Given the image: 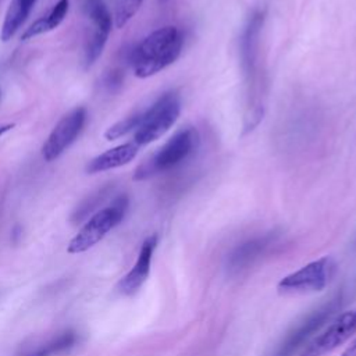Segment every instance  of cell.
Instances as JSON below:
<instances>
[{"label":"cell","mask_w":356,"mask_h":356,"mask_svg":"<svg viewBox=\"0 0 356 356\" xmlns=\"http://www.w3.org/2000/svg\"><path fill=\"white\" fill-rule=\"evenodd\" d=\"M82 3H83L85 10H86V11H89V10H90V8H93L96 4L103 3V1H102V0H82Z\"/></svg>","instance_id":"cell-21"},{"label":"cell","mask_w":356,"mask_h":356,"mask_svg":"<svg viewBox=\"0 0 356 356\" xmlns=\"http://www.w3.org/2000/svg\"><path fill=\"white\" fill-rule=\"evenodd\" d=\"M104 195H106V189H100L97 193L90 195V197L86 199V200L76 209V211H75L74 216H72V220H74V221H81L85 216H88V214L96 207V204H97L99 202H102V199L104 197Z\"/></svg>","instance_id":"cell-19"},{"label":"cell","mask_w":356,"mask_h":356,"mask_svg":"<svg viewBox=\"0 0 356 356\" xmlns=\"http://www.w3.org/2000/svg\"><path fill=\"white\" fill-rule=\"evenodd\" d=\"M88 14L90 18V32L86 38L83 49V63L86 68L102 56L113 25L111 14L104 3L96 4L88 11Z\"/></svg>","instance_id":"cell-10"},{"label":"cell","mask_w":356,"mask_h":356,"mask_svg":"<svg viewBox=\"0 0 356 356\" xmlns=\"http://www.w3.org/2000/svg\"><path fill=\"white\" fill-rule=\"evenodd\" d=\"M182 32L172 25L159 28L147 35L132 51L131 63L138 78H149L171 65L181 54Z\"/></svg>","instance_id":"cell-1"},{"label":"cell","mask_w":356,"mask_h":356,"mask_svg":"<svg viewBox=\"0 0 356 356\" xmlns=\"http://www.w3.org/2000/svg\"><path fill=\"white\" fill-rule=\"evenodd\" d=\"M181 97L178 92L163 93L147 110L142 111V120L135 131L134 142L138 146L147 145L163 136L178 120Z\"/></svg>","instance_id":"cell-3"},{"label":"cell","mask_w":356,"mask_h":356,"mask_svg":"<svg viewBox=\"0 0 356 356\" xmlns=\"http://www.w3.org/2000/svg\"><path fill=\"white\" fill-rule=\"evenodd\" d=\"M264 17H266L264 10L261 8L254 10L248 18L241 36V43H239L241 65L249 85L254 79V74H256L257 57H259V42H260L261 28L264 24Z\"/></svg>","instance_id":"cell-9"},{"label":"cell","mask_w":356,"mask_h":356,"mask_svg":"<svg viewBox=\"0 0 356 356\" xmlns=\"http://www.w3.org/2000/svg\"><path fill=\"white\" fill-rule=\"evenodd\" d=\"M143 0H118L115 6L114 24L117 28H124L128 21L138 13Z\"/></svg>","instance_id":"cell-18"},{"label":"cell","mask_w":356,"mask_h":356,"mask_svg":"<svg viewBox=\"0 0 356 356\" xmlns=\"http://www.w3.org/2000/svg\"><path fill=\"white\" fill-rule=\"evenodd\" d=\"M331 261L328 257H321L307 263L298 271L285 275L277 285L282 293L321 291L330 280Z\"/></svg>","instance_id":"cell-8"},{"label":"cell","mask_w":356,"mask_h":356,"mask_svg":"<svg viewBox=\"0 0 356 356\" xmlns=\"http://www.w3.org/2000/svg\"><path fill=\"white\" fill-rule=\"evenodd\" d=\"M140 120H142V111L140 113H135V114H132V115H129V117H127V118L113 124L110 128H107V131L104 132V138L107 140H114V139H118V138L127 135L128 132H131L134 129L136 131Z\"/></svg>","instance_id":"cell-17"},{"label":"cell","mask_w":356,"mask_h":356,"mask_svg":"<svg viewBox=\"0 0 356 356\" xmlns=\"http://www.w3.org/2000/svg\"><path fill=\"white\" fill-rule=\"evenodd\" d=\"M356 332V309L346 310L332 320L328 327L317 334L310 342L305 345L299 356H323L345 341H348Z\"/></svg>","instance_id":"cell-6"},{"label":"cell","mask_w":356,"mask_h":356,"mask_svg":"<svg viewBox=\"0 0 356 356\" xmlns=\"http://www.w3.org/2000/svg\"><path fill=\"white\" fill-rule=\"evenodd\" d=\"M36 0H11L0 32V39L8 42L31 14Z\"/></svg>","instance_id":"cell-15"},{"label":"cell","mask_w":356,"mask_h":356,"mask_svg":"<svg viewBox=\"0 0 356 356\" xmlns=\"http://www.w3.org/2000/svg\"><path fill=\"white\" fill-rule=\"evenodd\" d=\"M342 292H337L331 299L313 310L296 327H293L270 356H293V353L300 346H305L306 341L314 332H317L325 324V321L342 306Z\"/></svg>","instance_id":"cell-5"},{"label":"cell","mask_w":356,"mask_h":356,"mask_svg":"<svg viewBox=\"0 0 356 356\" xmlns=\"http://www.w3.org/2000/svg\"><path fill=\"white\" fill-rule=\"evenodd\" d=\"M68 8H70V0H58L46 15L36 19L33 24H31L24 31L21 39L28 40L38 35H42V33L56 29L64 21V18L68 13Z\"/></svg>","instance_id":"cell-14"},{"label":"cell","mask_w":356,"mask_h":356,"mask_svg":"<svg viewBox=\"0 0 356 356\" xmlns=\"http://www.w3.org/2000/svg\"><path fill=\"white\" fill-rule=\"evenodd\" d=\"M199 142L200 136L196 128L186 127L178 131L150 159L135 170L134 179L143 181L181 165L196 152Z\"/></svg>","instance_id":"cell-2"},{"label":"cell","mask_w":356,"mask_h":356,"mask_svg":"<svg viewBox=\"0 0 356 356\" xmlns=\"http://www.w3.org/2000/svg\"><path fill=\"white\" fill-rule=\"evenodd\" d=\"M86 115L85 107H75L56 124L42 146V157L46 161L56 160L71 146L81 134Z\"/></svg>","instance_id":"cell-7"},{"label":"cell","mask_w":356,"mask_h":356,"mask_svg":"<svg viewBox=\"0 0 356 356\" xmlns=\"http://www.w3.org/2000/svg\"><path fill=\"white\" fill-rule=\"evenodd\" d=\"M157 241H159V238L156 234L147 236L143 241L134 267L118 282L117 288L122 295H134L147 280L149 273H150L153 253L157 246Z\"/></svg>","instance_id":"cell-11"},{"label":"cell","mask_w":356,"mask_h":356,"mask_svg":"<svg viewBox=\"0 0 356 356\" xmlns=\"http://www.w3.org/2000/svg\"><path fill=\"white\" fill-rule=\"evenodd\" d=\"M75 339H76L75 334L72 331H67V332H63L61 335H58L57 338H54L53 341H50L49 343H46L44 346H40L35 350L21 355V356H51L54 353H60V352L71 348L74 345Z\"/></svg>","instance_id":"cell-16"},{"label":"cell","mask_w":356,"mask_h":356,"mask_svg":"<svg viewBox=\"0 0 356 356\" xmlns=\"http://www.w3.org/2000/svg\"><path fill=\"white\" fill-rule=\"evenodd\" d=\"M341 356H356V339L342 352Z\"/></svg>","instance_id":"cell-20"},{"label":"cell","mask_w":356,"mask_h":356,"mask_svg":"<svg viewBox=\"0 0 356 356\" xmlns=\"http://www.w3.org/2000/svg\"><path fill=\"white\" fill-rule=\"evenodd\" d=\"M15 125L14 124H1L0 125V136L3 135V134H6L7 131H10V129H13Z\"/></svg>","instance_id":"cell-22"},{"label":"cell","mask_w":356,"mask_h":356,"mask_svg":"<svg viewBox=\"0 0 356 356\" xmlns=\"http://www.w3.org/2000/svg\"><path fill=\"white\" fill-rule=\"evenodd\" d=\"M129 200L125 195H120L113 200V203L97 213H95L85 225L78 231V234L70 241L67 246L68 253H82L100 242L107 232L117 227L128 210Z\"/></svg>","instance_id":"cell-4"},{"label":"cell","mask_w":356,"mask_h":356,"mask_svg":"<svg viewBox=\"0 0 356 356\" xmlns=\"http://www.w3.org/2000/svg\"><path fill=\"white\" fill-rule=\"evenodd\" d=\"M138 150H139V146L135 142H128L124 145H118L113 149H108L102 154L96 156L95 159H92L86 164V172L96 174V172H103L117 167H122L136 157Z\"/></svg>","instance_id":"cell-13"},{"label":"cell","mask_w":356,"mask_h":356,"mask_svg":"<svg viewBox=\"0 0 356 356\" xmlns=\"http://www.w3.org/2000/svg\"><path fill=\"white\" fill-rule=\"evenodd\" d=\"M275 235L273 232H268L261 236H256L253 239H249L239 246H236L232 253L228 257L227 266L229 271H241L246 268L249 264H252L256 259H259L264 250L274 242Z\"/></svg>","instance_id":"cell-12"}]
</instances>
